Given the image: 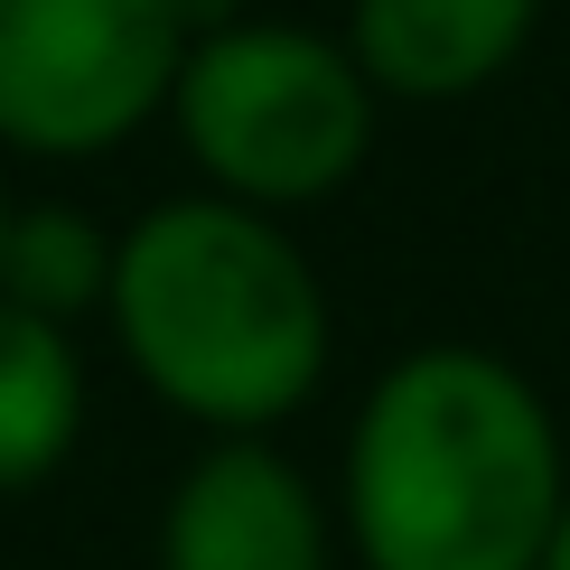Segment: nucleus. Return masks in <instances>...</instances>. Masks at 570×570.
I'll list each match as a JSON object with an SVG mask.
<instances>
[{"mask_svg":"<svg viewBox=\"0 0 570 570\" xmlns=\"http://www.w3.org/2000/svg\"><path fill=\"white\" fill-rule=\"evenodd\" d=\"M85 421H94L85 327L0 299V505L66 478V459L85 449Z\"/></svg>","mask_w":570,"mask_h":570,"instance_id":"obj_7","label":"nucleus"},{"mask_svg":"<svg viewBox=\"0 0 570 570\" xmlns=\"http://www.w3.org/2000/svg\"><path fill=\"white\" fill-rule=\"evenodd\" d=\"M10 206H19V197H10V159H0V234H10Z\"/></svg>","mask_w":570,"mask_h":570,"instance_id":"obj_11","label":"nucleus"},{"mask_svg":"<svg viewBox=\"0 0 570 570\" xmlns=\"http://www.w3.org/2000/svg\"><path fill=\"white\" fill-rule=\"evenodd\" d=\"M169 0H0V159L85 169L169 122L187 66Z\"/></svg>","mask_w":570,"mask_h":570,"instance_id":"obj_4","label":"nucleus"},{"mask_svg":"<svg viewBox=\"0 0 570 570\" xmlns=\"http://www.w3.org/2000/svg\"><path fill=\"white\" fill-rule=\"evenodd\" d=\"M112 253H122V225H104L76 197H19L10 234H0V299L38 308L57 327L104 318L112 299Z\"/></svg>","mask_w":570,"mask_h":570,"instance_id":"obj_8","label":"nucleus"},{"mask_svg":"<svg viewBox=\"0 0 570 570\" xmlns=\"http://www.w3.org/2000/svg\"><path fill=\"white\" fill-rule=\"evenodd\" d=\"M337 495L281 440H206L150 524V570H337Z\"/></svg>","mask_w":570,"mask_h":570,"instance_id":"obj_5","label":"nucleus"},{"mask_svg":"<svg viewBox=\"0 0 570 570\" xmlns=\"http://www.w3.org/2000/svg\"><path fill=\"white\" fill-rule=\"evenodd\" d=\"M552 0H346L337 38L355 47L365 85L384 94V112H440L468 94L505 85L533 57Z\"/></svg>","mask_w":570,"mask_h":570,"instance_id":"obj_6","label":"nucleus"},{"mask_svg":"<svg viewBox=\"0 0 570 570\" xmlns=\"http://www.w3.org/2000/svg\"><path fill=\"white\" fill-rule=\"evenodd\" d=\"M169 131L197 169L187 187L263 206V216H308L365 178L384 94L365 85V66L337 29L291 10H244L225 29L187 38Z\"/></svg>","mask_w":570,"mask_h":570,"instance_id":"obj_3","label":"nucleus"},{"mask_svg":"<svg viewBox=\"0 0 570 570\" xmlns=\"http://www.w3.org/2000/svg\"><path fill=\"white\" fill-rule=\"evenodd\" d=\"M169 10L187 19V29H225V19H244L253 0H169Z\"/></svg>","mask_w":570,"mask_h":570,"instance_id":"obj_9","label":"nucleus"},{"mask_svg":"<svg viewBox=\"0 0 570 570\" xmlns=\"http://www.w3.org/2000/svg\"><path fill=\"white\" fill-rule=\"evenodd\" d=\"M327 495L355 570H542L570 514V440L514 355L431 337L355 393Z\"/></svg>","mask_w":570,"mask_h":570,"instance_id":"obj_1","label":"nucleus"},{"mask_svg":"<svg viewBox=\"0 0 570 570\" xmlns=\"http://www.w3.org/2000/svg\"><path fill=\"white\" fill-rule=\"evenodd\" d=\"M542 570H570V514H561V533H552V561Z\"/></svg>","mask_w":570,"mask_h":570,"instance_id":"obj_10","label":"nucleus"},{"mask_svg":"<svg viewBox=\"0 0 570 570\" xmlns=\"http://www.w3.org/2000/svg\"><path fill=\"white\" fill-rule=\"evenodd\" d=\"M104 337L197 440H281L327 393L337 299L291 216L178 187L122 225Z\"/></svg>","mask_w":570,"mask_h":570,"instance_id":"obj_2","label":"nucleus"}]
</instances>
